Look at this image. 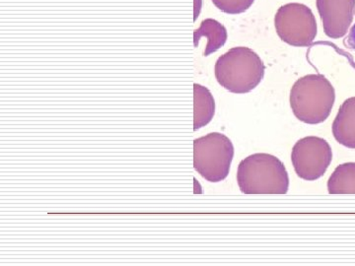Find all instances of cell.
Masks as SVG:
<instances>
[{"label":"cell","mask_w":355,"mask_h":266,"mask_svg":"<svg viewBox=\"0 0 355 266\" xmlns=\"http://www.w3.org/2000/svg\"><path fill=\"white\" fill-rule=\"evenodd\" d=\"M237 181L245 195H286L289 177L284 163L270 154L257 153L238 166Z\"/></svg>","instance_id":"cell-1"},{"label":"cell","mask_w":355,"mask_h":266,"mask_svg":"<svg viewBox=\"0 0 355 266\" xmlns=\"http://www.w3.org/2000/svg\"><path fill=\"white\" fill-rule=\"evenodd\" d=\"M266 66L253 50L236 46L216 60L214 72L217 82L229 92L246 94L261 82Z\"/></svg>","instance_id":"cell-2"},{"label":"cell","mask_w":355,"mask_h":266,"mask_svg":"<svg viewBox=\"0 0 355 266\" xmlns=\"http://www.w3.org/2000/svg\"><path fill=\"white\" fill-rule=\"evenodd\" d=\"M335 101V88L322 74H308L298 79L291 90L292 112L299 121L308 125L324 123Z\"/></svg>","instance_id":"cell-3"},{"label":"cell","mask_w":355,"mask_h":266,"mask_svg":"<svg viewBox=\"0 0 355 266\" xmlns=\"http://www.w3.org/2000/svg\"><path fill=\"white\" fill-rule=\"evenodd\" d=\"M233 157L234 146L221 133H209L193 141V168L210 183L227 177Z\"/></svg>","instance_id":"cell-4"},{"label":"cell","mask_w":355,"mask_h":266,"mask_svg":"<svg viewBox=\"0 0 355 266\" xmlns=\"http://www.w3.org/2000/svg\"><path fill=\"white\" fill-rule=\"evenodd\" d=\"M275 25L282 41L292 46L306 48L316 39V18L305 4L292 2L279 7L275 14Z\"/></svg>","instance_id":"cell-5"},{"label":"cell","mask_w":355,"mask_h":266,"mask_svg":"<svg viewBox=\"0 0 355 266\" xmlns=\"http://www.w3.org/2000/svg\"><path fill=\"white\" fill-rule=\"evenodd\" d=\"M333 160V151L327 140L308 136L299 140L291 153L296 174L305 181H316L323 177Z\"/></svg>","instance_id":"cell-6"},{"label":"cell","mask_w":355,"mask_h":266,"mask_svg":"<svg viewBox=\"0 0 355 266\" xmlns=\"http://www.w3.org/2000/svg\"><path fill=\"white\" fill-rule=\"evenodd\" d=\"M318 12L329 38L340 39L354 21L355 0H316Z\"/></svg>","instance_id":"cell-7"},{"label":"cell","mask_w":355,"mask_h":266,"mask_svg":"<svg viewBox=\"0 0 355 266\" xmlns=\"http://www.w3.org/2000/svg\"><path fill=\"white\" fill-rule=\"evenodd\" d=\"M334 137L338 143L355 149V97L345 100L333 123Z\"/></svg>","instance_id":"cell-8"},{"label":"cell","mask_w":355,"mask_h":266,"mask_svg":"<svg viewBox=\"0 0 355 266\" xmlns=\"http://www.w3.org/2000/svg\"><path fill=\"white\" fill-rule=\"evenodd\" d=\"M202 38L207 39L203 55L209 57L225 44L227 41V30L218 21L209 18V19L203 20L200 27L193 33L196 48H198V43Z\"/></svg>","instance_id":"cell-9"},{"label":"cell","mask_w":355,"mask_h":266,"mask_svg":"<svg viewBox=\"0 0 355 266\" xmlns=\"http://www.w3.org/2000/svg\"><path fill=\"white\" fill-rule=\"evenodd\" d=\"M216 114V102L209 89L193 84V130L209 125Z\"/></svg>","instance_id":"cell-10"},{"label":"cell","mask_w":355,"mask_h":266,"mask_svg":"<svg viewBox=\"0 0 355 266\" xmlns=\"http://www.w3.org/2000/svg\"><path fill=\"white\" fill-rule=\"evenodd\" d=\"M331 195H355V163L338 166L328 181Z\"/></svg>","instance_id":"cell-11"},{"label":"cell","mask_w":355,"mask_h":266,"mask_svg":"<svg viewBox=\"0 0 355 266\" xmlns=\"http://www.w3.org/2000/svg\"><path fill=\"white\" fill-rule=\"evenodd\" d=\"M212 2L222 12L240 14L253 6L254 0H212Z\"/></svg>","instance_id":"cell-12"}]
</instances>
